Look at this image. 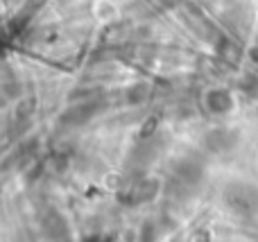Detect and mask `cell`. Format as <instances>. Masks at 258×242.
<instances>
[{"label": "cell", "instance_id": "cell-1", "mask_svg": "<svg viewBox=\"0 0 258 242\" xmlns=\"http://www.w3.org/2000/svg\"><path fill=\"white\" fill-rule=\"evenodd\" d=\"M206 107H209L213 113H224L233 107V98L229 91H222V89L211 91V93L206 95Z\"/></svg>", "mask_w": 258, "mask_h": 242}]
</instances>
